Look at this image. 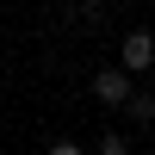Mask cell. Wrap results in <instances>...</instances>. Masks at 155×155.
Masks as SVG:
<instances>
[{
  "label": "cell",
  "mask_w": 155,
  "mask_h": 155,
  "mask_svg": "<svg viewBox=\"0 0 155 155\" xmlns=\"http://www.w3.org/2000/svg\"><path fill=\"white\" fill-rule=\"evenodd\" d=\"M130 112H137V124H149V118H155V99H143V93H130Z\"/></svg>",
  "instance_id": "4"
},
{
  "label": "cell",
  "mask_w": 155,
  "mask_h": 155,
  "mask_svg": "<svg viewBox=\"0 0 155 155\" xmlns=\"http://www.w3.org/2000/svg\"><path fill=\"white\" fill-rule=\"evenodd\" d=\"M99 155H130V137H124V130H106V137H99Z\"/></svg>",
  "instance_id": "3"
},
{
  "label": "cell",
  "mask_w": 155,
  "mask_h": 155,
  "mask_svg": "<svg viewBox=\"0 0 155 155\" xmlns=\"http://www.w3.org/2000/svg\"><path fill=\"white\" fill-rule=\"evenodd\" d=\"M93 99L99 106H130V74L124 68H99L93 74Z\"/></svg>",
  "instance_id": "1"
},
{
  "label": "cell",
  "mask_w": 155,
  "mask_h": 155,
  "mask_svg": "<svg viewBox=\"0 0 155 155\" xmlns=\"http://www.w3.org/2000/svg\"><path fill=\"white\" fill-rule=\"evenodd\" d=\"M50 155H87L81 143H50Z\"/></svg>",
  "instance_id": "5"
},
{
  "label": "cell",
  "mask_w": 155,
  "mask_h": 155,
  "mask_svg": "<svg viewBox=\"0 0 155 155\" xmlns=\"http://www.w3.org/2000/svg\"><path fill=\"white\" fill-rule=\"evenodd\" d=\"M149 62H155V37L149 31H130L124 37V74H143Z\"/></svg>",
  "instance_id": "2"
}]
</instances>
